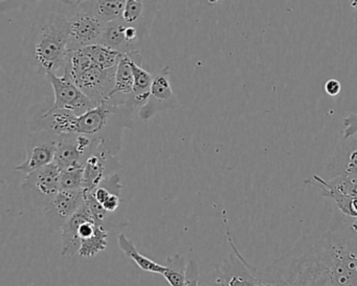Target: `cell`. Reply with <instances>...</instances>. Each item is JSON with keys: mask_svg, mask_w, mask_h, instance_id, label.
<instances>
[{"mask_svg": "<svg viewBox=\"0 0 357 286\" xmlns=\"http://www.w3.org/2000/svg\"><path fill=\"white\" fill-rule=\"evenodd\" d=\"M259 280L273 286H357L356 229L336 223L259 271Z\"/></svg>", "mask_w": 357, "mask_h": 286, "instance_id": "cell-1", "label": "cell"}, {"mask_svg": "<svg viewBox=\"0 0 357 286\" xmlns=\"http://www.w3.org/2000/svg\"><path fill=\"white\" fill-rule=\"evenodd\" d=\"M29 63L40 75L63 73L70 53V22L61 13H43L34 18L24 40Z\"/></svg>", "mask_w": 357, "mask_h": 286, "instance_id": "cell-2", "label": "cell"}, {"mask_svg": "<svg viewBox=\"0 0 357 286\" xmlns=\"http://www.w3.org/2000/svg\"><path fill=\"white\" fill-rule=\"evenodd\" d=\"M135 108L132 97L114 96L86 114L78 116L76 135L101 142L112 154L119 156L125 131L132 127Z\"/></svg>", "mask_w": 357, "mask_h": 286, "instance_id": "cell-3", "label": "cell"}, {"mask_svg": "<svg viewBox=\"0 0 357 286\" xmlns=\"http://www.w3.org/2000/svg\"><path fill=\"white\" fill-rule=\"evenodd\" d=\"M60 173L55 163L26 175L20 186L24 200L36 210L47 212L60 192Z\"/></svg>", "mask_w": 357, "mask_h": 286, "instance_id": "cell-4", "label": "cell"}, {"mask_svg": "<svg viewBox=\"0 0 357 286\" xmlns=\"http://www.w3.org/2000/svg\"><path fill=\"white\" fill-rule=\"evenodd\" d=\"M73 5L78 11L68 16L70 52L100 45L106 24L93 12L81 7L80 1Z\"/></svg>", "mask_w": 357, "mask_h": 286, "instance_id": "cell-5", "label": "cell"}, {"mask_svg": "<svg viewBox=\"0 0 357 286\" xmlns=\"http://www.w3.org/2000/svg\"><path fill=\"white\" fill-rule=\"evenodd\" d=\"M78 116L55 107L47 103L35 106L34 112L29 121V127L32 133H51L57 135H76V124Z\"/></svg>", "mask_w": 357, "mask_h": 286, "instance_id": "cell-6", "label": "cell"}, {"mask_svg": "<svg viewBox=\"0 0 357 286\" xmlns=\"http://www.w3.org/2000/svg\"><path fill=\"white\" fill-rule=\"evenodd\" d=\"M60 135L51 133H32L26 141V158L15 167L26 175L53 164Z\"/></svg>", "mask_w": 357, "mask_h": 286, "instance_id": "cell-7", "label": "cell"}, {"mask_svg": "<svg viewBox=\"0 0 357 286\" xmlns=\"http://www.w3.org/2000/svg\"><path fill=\"white\" fill-rule=\"evenodd\" d=\"M84 167V192L93 191L104 179L116 174L122 168L118 156L101 143L97 141L91 153L83 163Z\"/></svg>", "mask_w": 357, "mask_h": 286, "instance_id": "cell-8", "label": "cell"}, {"mask_svg": "<svg viewBox=\"0 0 357 286\" xmlns=\"http://www.w3.org/2000/svg\"><path fill=\"white\" fill-rule=\"evenodd\" d=\"M45 78L53 87L55 107L82 116L97 106L68 77L50 74Z\"/></svg>", "mask_w": 357, "mask_h": 286, "instance_id": "cell-9", "label": "cell"}, {"mask_svg": "<svg viewBox=\"0 0 357 286\" xmlns=\"http://www.w3.org/2000/svg\"><path fill=\"white\" fill-rule=\"evenodd\" d=\"M116 72L102 70L93 63L70 79L98 106L112 99Z\"/></svg>", "mask_w": 357, "mask_h": 286, "instance_id": "cell-10", "label": "cell"}, {"mask_svg": "<svg viewBox=\"0 0 357 286\" xmlns=\"http://www.w3.org/2000/svg\"><path fill=\"white\" fill-rule=\"evenodd\" d=\"M177 104H178V100L173 91L170 70L169 68L165 66L154 74L151 89H150V99L147 105L139 110V119L142 121L150 120L158 112L174 110Z\"/></svg>", "mask_w": 357, "mask_h": 286, "instance_id": "cell-11", "label": "cell"}, {"mask_svg": "<svg viewBox=\"0 0 357 286\" xmlns=\"http://www.w3.org/2000/svg\"><path fill=\"white\" fill-rule=\"evenodd\" d=\"M223 223H225V231H227V239L233 248V253L229 254V259L221 264L225 279L229 286H257L260 283L259 280V271L255 267L250 266L248 261L241 256L239 250L234 244L231 238V229H229V221H227V211H222Z\"/></svg>", "mask_w": 357, "mask_h": 286, "instance_id": "cell-12", "label": "cell"}, {"mask_svg": "<svg viewBox=\"0 0 357 286\" xmlns=\"http://www.w3.org/2000/svg\"><path fill=\"white\" fill-rule=\"evenodd\" d=\"M96 143V140L86 135H60L54 163L61 171L76 165H83Z\"/></svg>", "mask_w": 357, "mask_h": 286, "instance_id": "cell-13", "label": "cell"}, {"mask_svg": "<svg viewBox=\"0 0 357 286\" xmlns=\"http://www.w3.org/2000/svg\"><path fill=\"white\" fill-rule=\"evenodd\" d=\"M85 204L84 191H63L60 190L49 210L45 212L52 229H61L62 225L78 212Z\"/></svg>", "mask_w": 357, "mask_h": 286, "instance_id": "cell-14", "label": "cell"}, {"mask_svg": "<svg viewBox=\"0 0 357 286\" xmlns=\"http://www.w3.org/2000/svg\"><path fill=\"white\" fill-rule=\"evenodd\" d=\"M158 5L156 1H141V0H126L122 22L129 26H135L147 38L149 36L152 22L158 13Z\"/></svg>", "mask_w": 357, "mask_h": 286, "instance_id": "cell-15", "label": "cell"}, {"mask_svg": "<svg viewBox=\"0 0 357 286\" xmlns=\"http://www.w3.org/2000/svg\"><path fill=\"white\" fill-rule=\"evenodd\" d=\"M93 218L86 202L82 208L75 213L61 227L62 255L75 256L79 254L81 248L80 227L85 221Z\"/></svg>", "mask_w": 357, "mask_h": 286, "instance_id": "cell-16", "label": "cell"}, {"mask_svg": "<svg viewBox=\"0 0 357 286\" xmlns=\"http://www.w3.org/2000/svg\"><path fill=\"white\" fill-rule=\"evenodd\" d=\"M130 57L131 68L135 75V87H133L132 100L135 107L141 110L144 106L147 105L150 99V89H151L152 81L154 74L148 72L145 68H142L143 57L139 52H133L128 54Z\"/></svg>", "mask_w": 357, "mask_h": 286, "instance_id": "cell-17", "label": "cell"}, {"mask_svg": "<svg viewBox=\"0 0 357 286\" xmlns=\"http://www.w3.org/2000/svg\"><path fill=\"white\" fill-rule=\"evenodd\" d=\"M122 189L120 176L116 173L104 179L91 193L105 209L106 212L112 214L116 212L122 204Z\"/></svg>", "mask_w": 357, "mask_h": 286, "instance_id": "cell-18", "label": "cell"}, {"mask_svg": "<svg viewBox=\"0 0 357 286\" xmlns=\"http://www.w3.org/2000/svg\"><path fill=\"white\" fill-rule=\"evenodd\" d=\"M332 177L342 174H357V137L344 139L330 165Z\"/></svg>", "mask_w": 357, "mask_h": 286, "instance_id": "cell-19", "label": "cell"}, {"mask_svg": "<svg viewBox=\"0 0 357 286\" xmlns=\"http://www.w3.org/2000/svg\"><path fill=\"white\" fill-rule=\"evenodd\" d=\"M125 0H102V1H80L81 7L93 12L104 24L122 20Z\"/></svg>", "mask_w": 357, "mask_h": 286, "instance_id": "cell-20", "label": "cell"}, {"mask_svg": "<svg viewBox=\"0 0 357 286\" xmlns=\"http://www.w3.org/2000/svg\"><path fill=\"white\" fill-rule=\"evenodd\" d=\"M126 28V24L122 20L106 24L100 45H105L123 55L133 53L132 49L127 41Z\"/></svg>", "mask_w": 357, "mask_h": 286, "instance_id": "cell-21", "label": "cell"}, {"mask_svg": "<svg viewBox=\"0 0 357 286\" xmlns=\"http://www.w3.org/2000/svg\"><path fill=\"white\" fill-rule=\"evenodd\" d=\"M118 243L121 250H123L125 255L131 260L137 263V266L143 271H148V273H158L162 275L166 271L165 265L160 264L151 259L142 255L141 253L135 248V244L131 242V240L127 237L125 234H120L118 237Z\"/></svg>", "mask_w": 357, "mask_h": 286, "instance_id": "cell-22", "label": "cell"}, {"mask_svg": "<svg viewBox=\"0 0 357 286\" xmlns=\"http://www.w3.org/2000/svg\"><path fill=\"white\" fill-rule=\"evenodd\" d=\"M133 87H135V75L131 68L130 57L128 54L123 56L116 68L114 77V89L112 93L114 96L122 97H132Z\"/></svg>", "mask_w": 357, "mask_h": 286, "instance_id": "cell-23", "label": "cell"}, {"mask_svg": "<svg viewBox=\"0 0 357 286\" xmlns=\"http://www.w3.org/2000/svg\"><path fill=\"white\" fill-rule=\"evenodd\" d=\"M82 50L93 60L96 66L105 70H116L121 59L124 56L103 45H93Z\"/></svg>", "mask_w": 357, "mask_h": 286, "instance_id": "cell-24", "label": "cell"}, {"mask_svg": "<svg viewBox=\"0 0 357 286\" xmlns=\"http://www.w3.org/2000/svg\"><path fill=\"white\" fill-rule=\"evenodd\" d=\"M108 231L105 225L98 223L93 235L81 241L79 256L82 258H93L107 248Z\"/></svg>", "mask_w": 357, "mask_h": 286, "instance_id": "cell-25", "label": "cell"}, {"mask_svg": "<svg viewBox=\"0 0 357 286\" xmlns=\"http://www.w3.org/2000/svg\"><path fill=\"white\" fill-rule=\"evenodd\" d=\"M166 271L162 277L168 281L170 286H183L185 278L187 263L181 255H173L166 261Z\"/></svg>", "mask_w": 357, "mask_h": 286, "instance_id": "cell-26", "label": "cell"}, {"mask_svg": "<svg viewBox=\"0 0 357 286\" xmlns=\"http://www.w3.org/2000/svg\"><path fill=\"white\" fill-rule=\"evenodd\" d=\"M60 190L63 191H84V167L76 165L60 173Z\"/></svg>", "mask_w": 357, "mask_h": 286, "instance_id": "cell-27", "label": "cell"}, {"mask_svg": "<svg viewBox=\"0 0 357 286\" xmlns=\"http://www.w3.org/2000/svg\"><path fill=\"white\" fill-rule=\"evenodd\" d=\"M326 185L342 195L357 197V174H342L332 179H324Z\"/></svg>", "mask_w": 357, "mask_h": 286, "instance_id": "cell-28", "label": "cell"}, {"mask_svg": "<svg viewBox=\"0 0 357 286\" xmlns=\"http://www.w3.org/2000/svg\"><path fill=\"white\" fill-rule=\"evenodd\" d=\"M199 286H229L221 265L211 264L200 269Z\"/></svg>", "mask_w": 357, "mask_h": 286, "instance_id": "cell-29", "label": "cell"}, {"mask_svg": "<svg viewBox=\"0 0 357 286\" xmlns=\"http://www.w3.org/2000/svg\"><path fill=\"white\" fill-rule=\"evenodd\" d=\"M200 267L195 259H190L185 269V283L183 286H199Z\"/></svg>", "mask_w": 357, "mask_h": 286, "instance_id": "cell-30", "label": "cell"}, {"mask_svg": "<svg viewBox=\"0 0 357 286\" xmlns=\"http://www.w3.org/2000/svg\"><path fill=\"white\" fill-rule=\"evenodd\" d=\"M342 137L344 139H351L357 135V114H350L344 116L342 121Z\"/></svg>", "mask_w": 357, "mask_h": 286, "instance_id": "cell-31", "label": "cell"}, {"mask_svg": "<svg viewBox=\"0 0 357 286\" xmlns=\"http://www.w3.org/2000/svg\"><path fill=\"white\" fill-rule=\"evenodd\" d=\"M324 89L328 96L335 97V96L340 95V91H342V84L336 79H330L325 83Z\"/></svg>", "mask_w": 357, "mask_h": 286, "instance_id": "cell-32", "label": "cell"}, {"mask_svg": "<svg viewBox=\"0 0 357 286\" xmlns=\"http://www.w3.org/2000/svg\"><path fill=\"white\" fill-rule=\"evenodd\" d=\"M350 6L352 9H354L355 11H357V0H353V1H351Z\"/></svg>", "mask_w": 357, "mask_h": 286, "instance_id": "cell-33", "label": "cell"}, {"mask_svg": "<svg viewBox=\"0 0 357 286\" xmlns=\"http://www.w3.org/2000/svg\"><path fill=\"white\" fill-rule=\"evenodd\" d=\"M257 286H273V285H271V284L266 283V282L260 281V283H259L258 285H257Z\"/></svg>", "mask_w": 357, "mask_h": 286, "instance_id": "cell-34", "label": "cell"}]
</instances>
